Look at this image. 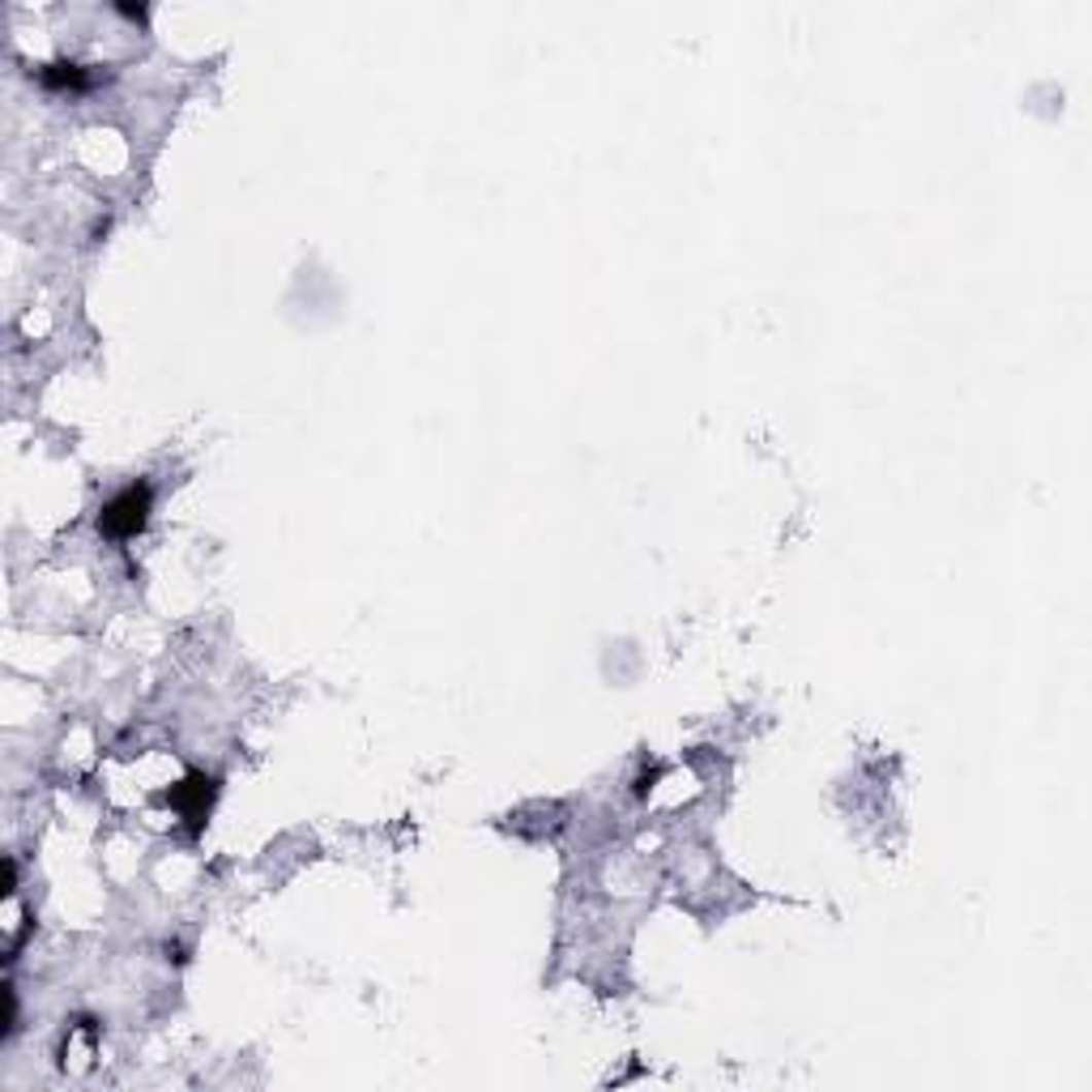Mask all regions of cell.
Returning <instances> with one entry per match:
<instances>
[{
    "mask_svg": "<svg viewBox=\"0 0 1092 1092\" xmlns=\"http://www.w3.org/2000/svg\"><path fill=\"white\" fill-rule=\"evenodd\" d=\"M145 517H150V487H125L115 499H107L103 513H99V529L107 538H133L141 534Z\"/></svg>",
    "mask_w": 1092,
    "mask_h": 1092,
    "instance_id": "cell-1",
    "label": "cell"
},
{
    "mask_svg": "<svg viewBox=\"0 0 1092 1092\" xmlns=\"http://www.w3.org/2000/svg\"><path fill=\"white\" fill-rule=\"evenodd\" d=\"M210 803H214V781L201 777V773H192L184 785L171 789V807L180 811L184 819H192V823H201L205 815H210Z\"/></svg>",
    "mask_w": 1092,
    "mask_h": 1092,
    "instance_id": "cell-2",
    "label": "cell"
},
{
    "mask_svg": "<svg viewBox=\"0 0 1092 1092\" xmlns=\"http://www.w3.org/2000/svg\"><path fill=\"white\" fill-rule=\"evenodd\" d=\"M39 77L43 85H61V91H85V85L99 81V73H85L81 65H47Z\"/></svg>",
    "mask_w": 1092,
    "mask_h": 1092,
    "instance_id": "cell-3",
    "label": "cell"
},
{
    "mask_svg": "<svg viewBox=\"0 0 1092 1092\" xmlns=\"http://www.w3.org/2000/svg\"><path fill=\"white\" fill-rule=\"evenodd\" d=\"M0 990H5V1028H0V1037L9 1042V1037H13V1028H17V990H13V982H5Z\"/></svg>",
    "mask_w": 1092,
    "mask_h": 1092,
    "instance_id": "cell-4",
    "label": "cell"
}]
</instances>
